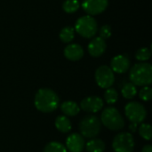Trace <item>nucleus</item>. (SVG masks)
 <instances>
[{
  "label": "nucleus",
  "mask_w": 152,
  "mask_h": 152,
  "mask_svg": "<svg viewBox=\"0 0 152 152\" xmlns=\"http://www.w3.org/2000/svg\"><path fill=\"white\" fill-rule=\"evenodd\" d=\"M59 96L50 88H41L35 95V107L43 113H51L54 111L59 107Z\"/></svg>",
  "instance_id": "obj_1"
},
{
  "label": "nucleus",
  "mask_w": 152,
  "mask_h": 152,
  "mask_svg": "<svg viewBox=\"0 0 152 152\" xmlns=\"http://www.w3.org/2000/svg\"><path fill=\"white\" fill-rule=\"evenodd\" d=\"M131 83L138 86H150L152 82V66L148 62H139L134 64L129 73Z\"/></svg>",
  "instance_id": "obj_2"
},
{
  "label": "nucleus",
  "mask_w": 152,
  "mask_h": 152,
  "mask_svg": "<svg viewBox=\"0 0 152 152\" xmlns=\"http://www.w3.org/2000/svg\"><path fill=\"white\" fill-rule=\"evenodd\" d=\"M102 124L111 131H119L125 127V120L118 109L114 107L106 108L101 115Z\"/></svg>",
  "instance_id": "obj_3"
},
{
  "label": "nucleus",
  "mask_w": 152,
  "mask_h": 152,
  "mask_svg": "<svg viewBox=\"0 0 152 152\" xmlns=\"http://www.w3.org/2000/svg\"><path fill=\"white\" fill-rule=\"evenodd\" d=\"M79 132L84 138L93 139L95 138L101 132L102 122L94 115H88L84 117L79 122Z\"/></svg>",
  "instance_id": "obj_4"
},
{
  "label": "nucleus",
  "mask_w": 152,
  "mask_h": 152,
  "mask_svg": "<svg viewBox=\"0 0 152 152\" xmlns=\"http://www.w3.org/2000/svg\"><path fill=\"white\" fill-rule=\"evenodd\" d=\"M74 29L85 38H92L98 31V24L91 15H85L77 19Z\"/></svg>",
  "instance_id": "obj_5"
},
{
  "label": "nucleus",
  "mask_w": 152,
  "mask_h": 152,
  "mask_svg": "<svg viewBox=\"0 0 152 152\" xmlns=\"http://www.w3.org/2000/svg\"><path fill=\"white\" fill-rule=\"evenodd\" d=\"M126 117L131 123L141 124L147 118V110L145 107L137 102H130L125 107Z\"/></svg>",
  "instance_id": "obj_6"
},
{
  "label": "nucleus",
  "mask_w": 152,
  "mask_h": 152,
  "mask_svg": "<svg viewBox=\"0 0 152 152\" xmlns=\"http://www.w3.org/2000/svg\"><path fill=\"white\" fill-rule=\"evenodd\" d=\"M112 148L115 152H133L134 150L133 134L127 132L118 134L112 141Z\"/></svg>",
  "instance_id": "obj_7"
},
{
  "label": "nucleus",
  "mask_w": 152,
  "mask_h": 152,
  "mask_svg": "<svg viewBox=\"0 0 152 152\" xmlns=\"http://www.w3.org/2000/svg\"><path fill=\"white\" fill-rule=\"evenodd\" d=\"M94 77L97 85L101 88H104V89L111 87L115 82L114 72L112 71L110 67L107 65L100 66L95 71Z\"/></svg>",
  "instance_id": "obj_8"
},
{
  "label": "nucleus",
  "mask_w": 152,
  "mask_h": 152,
  "mask_svg": "<svg viewBox=\"0 0 152 152\" xmlns=\"http://www.w3.org/2000/svg\"><path fill=\"white\" fill-rule=\"evenodd\" d=\"M108 4V0H83L81 6L87 14L94 16L103 12Z\"/></svg>",
  "instance_id": "obj_9"
},
{
  "label": "nucleus",
  "mask_w": 152,
  "mask_h": 152,
  "mask_svg": "<svg viewBox=\"0 0 152 152\" xmlns=\"http://www.w3.org/2000/svg\"><path fill=\"white\" fill-rule=\"evenodd\" d=\"M79 107L86 112L96 113L102 109L103 101L98 96H89L81 101Z\"/></svg>",
  "instance_id": "obj_10"
},
{
  "label": "nucleus",
  "mask_w": 152,
  "mask_h": 152,
  "mask_svg": "<svg viewBox=\"0 0 152 152\" xmlns=\"http://www.w3.org/2000/svg\"><path fill=\"white\" fill-rule=\"evenodd\" d=\"M85 138L80 134H71L66 140V149L69 152H82L85 149Z\"/></svg>",
  "instance_id": "obj_11"
},
{
  "label": "nucleus",
  "mask_w": 152,
  "mask_h": 152,
  "mask_svg": "<svg viewBox=\"0 0 152 152\" xmlns=\"http://www.w3.org/2000/svg\"><path fill=\"white\" fill-rule=\"evenodd\" d=\"M131 62L129 58L126 55L119 54L112 58L110 61V69L113 72L123 74L129 70Z\"/></svg>",
  "instance_id": "obj_12"
},
{
  "label": "nucleus",
  "mask_w": 152,
  "mask_h": 152,
  "mask_svg": "<svg viewBox=\"0 0 152 152\" xmlns=\"http://www.w3.org/2000/svg\"><path fill=\"white\" fill-rule=\"evenodd\" d=\"M107 48V45L106 42L103 38L97 37H94L88 45L87 49H88V53L91 56L93 57H100L101 55H102Z\"/></svg>",
  "instance_id": "obj_13"
},
{
  "label": "nucleus",
  "mask_w": 152,
  "mask_h": 152,
  "mask_svg": "<svg viewBox=\"0 0 152 152\" xmlns=\"http://www.w3.org/2000/svg\"><path fill=\"white\" fill-rule=\"evenodd\" d=\"M64 56L72 61H79L84 56V50L78 44H69L64 49Z\"/></svg>",
  "instance_id": "obj_14"
},
{
  "label": "nucleus",
  "mask_w": 152,
  "mask_h": 152,
  "mask_svg": "<svg viewBox=\"0 0 152 152\" xmlns=\"http://www.w3.org/2000/svg\"><path fill=\"white\" fill-rule=\"evenodd\" d=\"M61 110L66 117H74L80 112V107L75 102L66 101L61 104Z\"/></svg>",
  "instance_id": "obj_15"
},
{
  "label": "nucleus",
  "mask_w": 152,
  "mask_h": 152,
  "mask_svg": "<svg viewBox=\"0 0 152 152\" xmlns=\"http://www.w3.org/2000/svg\"><path fill=\"white\" fill-rule=\"evenodd\" d=\"M54 125L56 129L63 134L70 132L72 128L71 122L66 116H58L55 119Z\"/></svg>",
  "instance_id": "obj_16"
},
{
  "label": "nucleus",
  "mask_w": 152,
  "mask_h": 152,
  "mask_svg": "<svg viewBox=\"0 0 152 152\" xmlns=\"http://www.w3.org/2000/svg\"><path fill=\"white\" fill-rule=\"evenodd\" d=\"M85 148L87 152H104L106 145L102 140L93 138L86 143Z\"/></svg>",
  "instance_id": "obj_17"
},
{
  "label": "nucleus",
  "mask_w": 152,
  "mask_h": 152,
  "mask_svg": "<svg viewBox=\"0 0 152 152\" xmlns=\"http://www.w3.org/2000/svg\"><path fill=\"white\" fill-rule=\"evenodd\" d=\"M60 39L63 42V43H70L73 41L74 37H75V29L73 27L70 26H67L64 27L60 34H59Z\"/></svg>",
  "instance_id": "obj_18"
},
{
  "label": "nucleus",
  "mask_w": 152,
  "mask_h": 152,
  "mask_svg": "<svg viewBox=\"0 0 152 152\" xmlns=\"http://www.w3.org/2000/svg\"><path fill=\"white\" fill-rule=\"evenodd\" d=\"M121 94H122L123 97L127 99V100H131V99L134 98L135 95L137 94L136 86H134L131 82L125 84L124 86L121 89Z\"/></svg>",
  "instance_id": "obj_19"
},
{
  "label": "nucleus",
  "mask_w": 152,
  "mask_h": 152,
  "mask_svg": "<svg viewBox=\"0 0 152 152\" xmlns=\"http://www.w3.org/2000/svg\"><path fill=\"white\" fill-rule=\"evenodd\" d=\"M80 7L78 0H65L62 4V9L67 13H73L77 12Z\"/></svg>",
  "instance_id": "obj_20"
},
{
  "label": "nucleus",
  "mask_w": 152,
  "mask_h": 152,
  "mask_svg": "<svg viewBox=\"0 0 152 152\" xmlns=\"http://www.w3.org/2000/svg\"><path fill=\"white\" fill-rule=\"evenodd\" d=\"M44 152H68V151L63 144L58 142H51L45 145Z\"/></svg>",
  "instance_id": "obj_21"
},
{
  "label": "nucleus",
  "mask_w": 152,
  "mask_h": 152,
  "mask_svg": "<svg viewBox=\"0 0 152 152\" xmlns=\"http://www.w3.org/2000/svg\"><path fill=\"white\" fill-rule=\"evenodd\" d=\"M104 99L108 104H114L118 100V94L115 88L109 87L107 88L104 94Z\"/></svg>",
  "instance_id": "obj_22"
},
{
  "label": "nucleus",
  "mask_w": 152,
  "mask_h": 152,
  "mask_svg": "<svg viewBox=\"0 0 152 152\" xmlns=\"http://www.w3.org/2000/svg\"><path fill=\"white\" fill-rule=\"evenodd\" d=\"M139 134L141 137H142L146 141H150L152 136V129L151 126L150 124H145V123H141V126L138 128Z\"/></svg>",
  "instance_id": "obj_23"
},
{
  "label": "nucleus",
  "mask_w": 152,
  "mask_h": 152,
  "mask_svg": "<svg viewBox=\"0 0 152 152\" xmlns=\"http://www.w3.org/2000/svg\"><path fill=\"white\" fill-rule=\"evenodd\" d=\"M151 51L148 47H143V48L139 49L135 54L136 60H138L142 62L148 61L151 58Z\"/></svg>",
  "instance_id": "obj_24"
},
{
  "label": "nucleus",
  "mask_w": 152,
  "mask_h": 152,
  "mask_svg": "<svg viewBox=\"0 0 152 152\" xmlns=\"http://www.w3.org/2000/svg\"><path fill=\"white\" fill-rule=\"evenodd\" d=\"M139 97L143 102H149L152 98V89L149 86H143L139 92Z\"/></svg>",
  "instance_id": "obj_25"
},
{
  "label": "nucleus",
  "mask_w": 152,
  "mask_h": 152,
  "mask_svg": "<svg viewBox=\"0 0 152 152\" xmlns=\"http://www.w3.org/2000/svg\"><path fill=\"white\" fill-rule=\"evenodd\" d=\"M110 36H111V27L108 24L102 26V28H100V37L105 40L110 37Z\"/></svg>",
  "instance_id": "obj_26"
},
{
  "label": "nucleus",
  "mask_w": 152,
  "mask_h": 152,
  "mask_svg": "<svg viewBox=\"0 0 152 152\" xmlns=\"http://www.w3.org/2000/svg\"><path fill=\"white\" fill-rule=\"evenodd\" d=\"M138 128V124H135V123H131L130 126H129V129L131 131V133H135L136 130Z\"/></svg>",
  "instance_id": "obj_27"
},
{
  "label": "nucleus",
  "mask_w": 152,
  "mask_h": 152,
  "mask_svg": "<svg viewBox=\"0 0 152 152\" xmlns=\"http://www.w3.org/2000/svg\"><path fill=\"white\" fill-rule=\"evenodd\" d=\"M142 152H152V146L148 144V145H145L142 150Z\"/></svg>",
  "instance_id": "obj_28"
}]
</instances>
